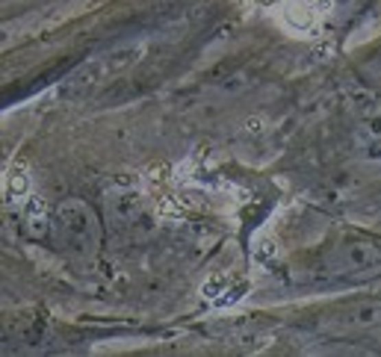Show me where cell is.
<instances>
[{
  "mask_svg": "<svg viewBox=\"0 0 381 357\" xmlns=\"http://www.w3.org/2000/svg\"><path fill=\"white\" fill-rule=\"evenodd\" d=\"M56 219H60V233L68 248H74V251H92L97 242V227H95L92 213L86 210V204L80 201L62 204Z\"/></svg>",
  "mask_w": 381,
  "mask_h": 357,
  "instance_id": "obj_1",
  "label": "cell"
},
{
  "mask_svg": "<svg viewBox=\"0 0 381 357\" xmlns=\"http://www.w3.org/2000/svg\"><path fill=\"white\" fill-rule=\"evenodd\" d=\"M381 266V254L376 251L369 242H349V245H340L331 251L328 257V272L334 275H351V277H360V275H369L373 269Z\"/></svg>",
  "mask_w": 381,
  "mask_h": 357,
  "instance_id": "obj_2",
  "label": "cell"
}]
</instances>
